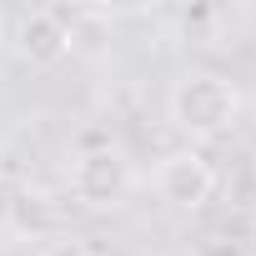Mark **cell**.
I'll return each mask as SVG.
<instances>
[{
    "mask_svg": "<svg viewBox=\"0 0 256 256\" xmlns=\"http://www.w3.org/2000/svg\"><path fill=\"white\" fill-rule=\"evenodd\" d=\"M191 256H246V246H241L236 236H221V231H216V236H201V241L191 246Z\"/></svg>",
    "mask_w": 256,
    "mask_h": 256,
    "instance_id": "52a82bcc",
    "label": "cell"
},
{
    "mask_svg": "<svg viewBox=\"0 0 256 256\" xmlns=\"http://www.w3.org/2000/svg\"><path fill=\"white\" fill-rule=\"evenodd\" d=\"M216 191V166L201 151H171L156 166V196L176 211H201Z\"/></svg>",
    "mask_w": 256,
    "mask_h": 256,
    "instance_id": "3957f363",
    "label": "cell"
},
{
    "mask_svg": "<svg viewBox=\"0 0 256 256\" xmlns=\"http://www.w3.org/2000/svg\"><path fill=\"white\" fill-rule=\"evenodd\" d=\"M251 171H256V161H251Z\"/></svg>",
    "mask_w": 256,
    "mask_h": 256,
    "instance_id": "30bf717a",
    "label": "cell"
},
{
    "mask_svg": "<svg viewBox=\"0 0 256 256\" xmlns=\"http://www.w3.org/2000/svg\"><path fill=\"white\" fill-rule=\"evenodd\" d=\"M70 191L76 201L106 211V206H120L126 191H131V161H126L116 146H96V151H80L70 161Z\"/></svg>",
    "mask_w": 256,
    "mask_h": 256,
    "instance_id": "7a4b0ae2",
    "label": "cell"
},
{
    "mask_svg": "<svg viewBox=\"0 0 256 256\" xmlns=\"http://www.w3.org/2000/svg\"><path fill=\"white\" fill-rule=\"evenodd\" d=\"M40 256H96V251L80 236H50V241H40Z\"/></svg>",
    "mask_w": 256,
    "mask_h": 256,
    "instance_id": "ba28073f",
    "label": "cell"
},
{
    "mask_svg": "<svg viewBox=\"0 0 256 256\" xmlns=\"http://www.w3.org/2000/svg\"><path fill=\"white\" fill-rule=\"evenodd\" d=\"M166 110H171V120H176V131L206 141V136H221V131L236 126V116H241V90H236V80H226V76H216V70H191V76H181V80L171 86Z\"/></svg>",
    "mask_w": 256,
    "mask_h": 256,
    "instance_id": "6da1fadb",
    "label": "cell"
},
{
    "mask_svg": "<svg viewBox=\"0 0 256 256\" xmlns=\"http://www.w3.org/2000/svg\"><path fill=\"white\" fill-rule=\"evenodd\" d=\"M10 40V20H6V10H0V46Z\"/></svg>",
    "mask_w": 256,
    "mask_h": 256,
    "instance_id": "9c48e42d",
    "label": "cell"
},
{
    "mask_svg": "<svg viewBox=\"0 0 256 256\" xmlns=\"http://www.w3.org/2000/svg\"><path fill=\"white\" fill-rule=\"evenodd\" d=\"M0 226H10V236H20V241H50L56 226H60V211H56V201H50L46 186H30L26 181V186H16L6 196Z\"/></svg>",
    "mask_w": 256,
    "mask_h": 256,
    "instance_id": "5b68a950",
    "label": "cell"
},
{
    "mask_svg": "<svg viewBox=\"0 0 256 256\" xmlns=\"http://www.w3.org/2000/svg\"><path fill=\"white\" fill-rule=\"evenodd\" d=\"M16 50L26 66H60L76 46H70V26L60 20L56 6L46 10H26L20 26H16Z\"/></svg>",
    "mask_w": 256,
    "mask_h": 256,
    "instance_id": "277c9868",
    "label": "cell"
},
{
    "mask_svg": "<svg viewBox=\"0 0 256 256\" xmlns=\"http://www.w3.org/2000/svg\"><path fill=\"white\" fill-rule=\"evenodd\" d=\"M226 191H231V206H241V211H256V171H251V166H246V171H236Z\"/></svg>",
    "mask_w": 256,
    "mask_h": 256,
    "instance_id": "8992f818",
    "label": "cell"
}]
</instances>
